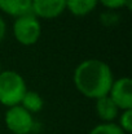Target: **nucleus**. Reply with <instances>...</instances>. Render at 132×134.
I'll use <instances>...</instances> for the list:
<instances>
[{
  "label": "nucleus",
  "instance_id": "nucleus-6",
  "mask_svg": "<svg viewBox=\"0 0 132 134\" xmlns=\"http://www.w3.org/2000/svg\"><path fill=\"white\" fill-rule=\"evenodd\" d=\"M66 9V0H33L31 13L44 20H52L61 16Z\"/></svg>",
  "mask_w": 132,
  "mask_h": 134
},
{
  "label": "nucleus",
  "instance_id": "nucleus-3",
  "mask_svg": "<svg viewBox=\"0 0 132 134\" xmlns=\"http://www.w3.org/2000/svg\"><path fill=\"white\" fill-rule=\"evenodd\" d=\"M13 35L22 46H34L42 35V25L39 18L33 13L16 17L13 22Z\"/></svg>",
  "mask_w": 132,
  "mask_h": 134
},
{
  "label": "nucleus",
  "instance_id": "nucleus-10",
  "mask_svg": "<svg viewBox=\"0 0 132 134\" xmlns=\"http://www.w3.org/2000/svg\"><path fill=\"white\" fill-rule=\"evenodd\" d=\"M21 105L25 109H27L31 115H34V113H38V112H40L43 109L44 102H43V98L39 95V92L27 90L25 96L21 100Z\"/></svg>",
  "mask_w": 132,
  "mask_h": 134
},
{
  "label": "nucleus",
  "instance_id": "nucleus-12",
  "mask_svg": "<svg viewBox=\"0 0 132 134\" xmlns=\"http://www.w3.org/2000/svg\"><path fill=\"white\" fill-rule=\"evenodd\" d=\"M119 126L126 134L132 132V109L122 111V115L119 117Z\"/></svg>",
  "mask_w": 132,
  "mask_h": 134
},
{
  "label": "nucleus",
  "instance_id": "nucleus-13",
  "mask_svg": "<svg viewBox=\"0 0 132 134\" xmlns=\"http://www.w3.org/2000/svg\"><path fill=\"white\" fill-rule=\"evenodd\" d=\"M98 3L108 9H119L124 7L131 8V0H98Z\"/></svg>",
  "mask_w": 132,
  "mask_h": 134
},
{
  "label": "nucleus",
  "instance_id": "nucleus-4",
  "mask_svg": "<svg viewBox=\"0 0 132 134\" xmlns=\"http://www.w3.org/2000/svg\"><path fill=\"white\" fill-rule=\"evenodd\" d=\"M5 126L13 134H30L34 129V116L21 104L9 107L4 115Z\"/></svg>",
  "mask_w": 132,
  "mask_h": 134
},
{
  "label": "nucleus",
  "instance_id": "nucleus-11",
  "mask_svg": "<svg viewBox=\"0 0 132 134\" xmlns=\"http://www.w3.org/2000/svg\"><path fill=\"white\" fill-rule=\"evenodd\" d=\"M89 134H126L119 125L114 124V122H102L96 125Z\"/></svg>",
  "mask_w": 132,
  "mask_h": 134
},
{
  "label": "nucleus",
  "instance_id": "nucleus-14",
  "mask_svg": "<svg viewBox=\"0 0 132 134\" xmlns=\"http://www.w3.org/2000/svg\"><path fill=\"white\" fill-rule=\"evenodd\" d=\"M5 33H7V24H5L4 18L0 16V43L5 38Z\"/></svg>",
  "mask_w": 132,
  "mask_h": 134
},
{
  "label": "nucleus",
  "instance_id": "nucleus-15",
  "mask_svg": "<svg viewBox=\"0 0 132 134\" xmlns=\"http://www.w3.org/2000/svg\"><path fill=\"white\" fill-rule=\"evenodd\" d=\"M0 72H1V64H0Z\"/></svg>",
  "mask_w": 132,
  "mask_h": 134
},
{
  "label": "nucleus",
  "instance_id": "nucleus-5",
  "mask_svg": "<svg viewBox=\"0 0 132 134\" xmlns=\"http://www.w3.org/2000/svg\"><path fill=\"white\" fill-rule=\"evenodd\" d=\"M110 99L119 108V111L132 109V81L128 77L118 78L113 82L110 91Z\"/></svg>",
  "mask_w": 132,
  "mask_h": 134
},
{
  "label": "nucleus",
  "instance_id": "nucleus-8",
  "mask_svg": "<svg viewBox=\"0 0 132 134\" xmlns=\"http://www.w3.org/2000/svg\"><path fill=\"white\" fill-rule=\"evenodd\" d=\"M33 0H0V10L12 17H20L31 13Z\"/></svg>",
  "mask_w": 132,
  "mask_h": 134
},
{
  "label": "nucleus",
  "instance_id": "nucleus-9",
  "mask_svg": "<svg viewBox=\"0 0 132 134\" xmlns=\"http://www.w3.org/2000/svg\"><path fill=\"white\" fill-rule=\"evenodd\" d=\"M98 4V0H66V9L77 17L89 14Z\"/></svg>",
  "mask_w": 132,
  "mask_h": 134
},
{
  "label": "nucleus",
  "instance_id": "nucleus-2",
  "mask_svg": "<svg viewBox=\"0 0 132 134\" xmlns=\"http://www.w3.org/2000/svg\"><path fill=\"white\" fill-rule=\"evenodd\" d=\"M27 91L23 77L16 70L0 72V104L7 108L21 104Z\"/></svg>",
  "mask_w": 132,
  "mask_h": 134
},
{
  "label": "nucleus",
  "instance_id": "nucleus-7",
  "mask_svg": "<svg viewBox=\"0 0 132 134\" xmlns=\"http://www.w3.org/2000/svg\"><path fill=\"white\" fill-rule=\"evenodd\" d=\"M96 113L104 122H113L119 116V108L109 95L96 99Z\"/></svg>",
  "mask_w": 132,
  "mask_h": 134
},
{
  "label": "nucleus",
  "instance_id": "nucleus-1",
  "mask_svg": "<svg viewBox=\"0 0 132 134\" xmlns=\"http://www.w3.org/2000/svg\"><path fill=\"white\" fill-rule=\"evenodd\" d=\"M73 81L77 90L88 99H98L109 95L114 82L111 68L102 60L87 59L78 64Z\"/></svg>",
  "mask_w": 132,
  "mask_h": 134
}]
</instances>
